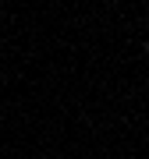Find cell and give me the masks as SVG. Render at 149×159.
Wrapping results in <instances>:
<instances>
[{
	"label": "cell",
	"mask_w": 149,
	"mask_h": 159,
	"mask_svg": "<svg viewBox=\"0 0 149 159\" xmlns=\"http://www.w3.org/2000/svg\"><path fill=\"white\" fill-rule=\"evenodd\" d=\"M146 50H149V39H146Z\"/></svg>",
	"instance_id": "obj_1"
},
{
	"label": "cell",
	"mask_w": 149,
	"mask_h": 159,
	"mask_svg": "<svg viewBox=\"0 0 149 159\" xmlns=\"http://www.w3.org/2000/svg\"><path fill=\"white\" fill-rule=\"evenodd\" d=\"M146 21H149V14H146Z\"/></svg>",
	"instance_id": "obj_2"
}]
</instances>
